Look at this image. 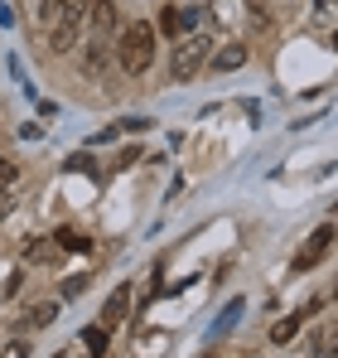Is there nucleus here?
<instances>
[{"label": "nucleus", "instance_id": "1", "mask_svg": "<svg viewBox=\"0 0 338 358\" xmlns=\"http://www.w3.org/2000/svg\"><path fill=\"white\" fill-rule=\"evenodd\" d=\"M87 5H92V0H54V10H49V34H44L49 54H68V49L78 44V29H82V20H87Z\"/></svg>", "mask_w": 338, "mask_h": 358}, {"label": "nucleus", "instance_id": "2", "mask_svg": "<svg viewBox=\"0 0 338 358\" xmlns=\"http://www.w3.org/2000/svg\"><path fill=\"white\" fill-rule=\"evenodd\" d=\"M116 63L135 78V73H145L150 63H155V24H145V20H135L126 34H121V44H116Z\"/></svg>", "mask_w": 338, "mask_h": 358}, {"label": "nucleus", "instance_id": "3", "mask_svg": "<svg viewBox=\"0 0 338 358\" xmlns=\"http://www.w3.org/2000/svg\"><path fill=\"white\" fill-rule=\"evenodd\" d=\"M203 63H208V39H203V34H184V39L174 44V54H169V78H174V83H189Z\"/></svg>", "mask_w": 338, "mask_h": 358}, {"label": "nucleus", "instance_id": "4", "mask_svg": "<svg viewBox=\"0 0 338 358\" xmlns=\"http://www.w3.org/2000/svg\"><path fill=\"white\" fill-rule=\"evenodd\" d=\"M334 238H338L334 223H319V228L309 233V242L295 252V262H290V266H295V271H309V266H319V262H324V252L334 247Z\"/></svg>", "mask_w": 338, "mask_h": 358}, {"label": "nucleus", "instance_id": "5", "mask_svg": "<svg viewBox=\"0 0 338 358\" xmlns=\"http://www.w3.org/2000/svg\"><path fill=\"white\" fill-rule=\"evenodd\" d=\"M87 20H92V34H97V39H112L116 29H121L116 0H92V5H87Z\"/></svg>", "mask_w": 338, "mask_h": 358}, {"label": "nucleus", "instance_id": "6", "mask_svg": "<svg viewBox=\"0 0 338 358\" xmlns=\"http://www.w3.org/2000/svg\"><path fill=\"white\" fill-rule=\"evenodd\" d=\"M107 59H112V39H87V54H82V73L87 78H102L107 73Z\"/></svg>", "mask_w": 338, "mask_h": 358}, {"label": "nucleus", "instance_id": "7", "mask_svg": "<svg viewBox=\"0 0 338 358\" xmlns=\"http://www.w3.org/2000/svg\"><path fill=\"white\" fill-rule=\"evenodd\" d=\"M247 63V44H223L213 59H208V68L213 73H232V68H242Z\"/></svg>", "mask_w": 338, "mask_h": 358}, {"label": "nucleus", "instance_id": "8", "mask_svg": "<svg viewBox=\"0 0 338 358\" xmlns=\"http://www.w3.org/2000/svg\"><path fill=\"white\" fill-rule=\"evenodd\" d=\"M54 320H58V305H54V300H39V305H29V310H24L20 329H44V324H54Z\"/></svg>", "mask_w": 338, "mask_h": 358}, {"label": "nucleus", "instance_id": "9", "mask_svg": "<svg viewBox=\"0 0 338 358\" xmlns=\"http://www.w3.org/2000/svg\"><path fill=\"white\" fill-rule=\"evenodd\" d=\"M126 305H131V286H116L112 300H107V310H102V324H121V320L131 315Z\"/></svg>", "mask_w": 338, "mask_h": 358}, {"label": "nucleus", "instance_id": "10", "mask_svg": "<svg viewBox=\"0 0 338 358\" xmlns=\"http://www.w3.org/2000/svg\"><path fill=\"white\" fill-rule=\"evenodd\" d=\"M82 349H87L92 358H102V354H107V324H97V329L87 324V329H82Z\"/></svg>", "mask_w": 338, "mask_h": 358}, {"label": "nucleus", "instance_id": "11", "mask_svg": "<svg viewBox=\"0 0 338 358\" xmlns=\"http://www.w3.org/2000/svg\"><path fill=\"white\" fill-rule=\"evenodd\" d=\"M309 20H314V24H324V29H334V24H338V0H314Z\"/></svg>", "mask_w": 338, "mask_h": 358}, {"label": "nucleus", "instance_id": "12", "mask_svg": "<svg viewBox=\"0 0 338 358\" xmlns=\"http://www.w3.org/2000/svg\"><path fill=\"white\" fill-rule=\"evenodd\" d=\"M20 252H24L29 262H44V257H54V238H29Z\"/></svg>", "mask_w": 338, "mask_h": 358}, {"label": "nucleus", "instance_id": "13", "mask_svg": "<svg viewBox=\"0 0 338 358\" xmlns=\"http://www.w3.org/2000/svg\"><path fill=\"white\" fill-rule=\"evenodd\" d=\"M300 320H304V315H290V320H281V324H271V344H290L295 329H300Z\"/></svg>", "mask_w": 338, "mask_h": 358}, {"label": "nucleus", "instance_id": "14", "mask_svg": "<svg viewBox=\"0 0 338 358\" xmlns=\"http://www.w3.org/2000/svg\"><path fill=\"white\" fill-rule=\"evenodd\" d=\"M179 24H184V15H179V10H160V34H169V39H174V34H179Z\"/></svg>", "mask_w": 338, "mask_h": 358}, {"label": "nucleus", "instance_id": "15", "mask_svg": "<svg viewBox=\"0 0 338 358\" xmlns=\"http://www.w3.org/2000/svg\"><path fill=\"white\" fill-rule=\"evenodd\" d=\"M58 247H68V252H92V242L87 238H78V233H54Z\"/></svg>", "mask_w": 338, "mask_h": 358}, {"label": "nucleus", "instance_id": "16", "mask_svg": "<svg viewBox=\"0 0 338 358\" xmlns=\"http://www.w3.org/2000/svg\"><path fill=\"white\" fill-rule=\"evenodd\" d=\"M15 179H20V170H15V160H5V155H0V194H5V189H10Z\"/></svg>", "mask_w": 338, "mask_h": 358}, {"label": "nucleus", "instance_id": "17", "mask_svg": "<svg viewBox=\"0 0 338 358\" xmlns=\"http://www.w3.org/2000/svg\"><path fill=\"white\" fill-rule=\"evenodd\" d=\"M0 358H29V344H24V339H10V344L0 349Z\"/></svg>", "mask_w": 338, "mask_h": 358}, {"label": "nucleus", "instance_id": "18", "mask_svg": "<svg viewBox=\"0 0 338 358\" xmlns=\"http://www.w3.org/2000/svg\"><path fill=\"white\" fill-rule=\"evenodd\" d=\"M314 354L319 358H338V339H324V334H319V339H314Z\"/></svg>", "mask_w": 338, "mask_h": 358}, {"label": "nucleus", "instance_id": "19", "mask_svg": "<svg viewBox=\"0 0 338 358\" xmlns=\"http://www.w3.org/2000/svg\"><path fill=\"white\" fill-rule=\"evenodd\" d=\"M82 286H87V276H68V281H63V286H58V291H63V296H78V291H82Z\"/></svg>", "mask_w": 338, "mask_h": 358}, {"label": "nucleus", "instance_id": "20", "mask_svg": "<svg viewBox=\"0 0 338 358\" xmlns=\"http://www.w3.org/2000/svg\"><path fill=\"white\" fill-rule=\"evenodd\" d=\"M334 49H338V34H334Z\"/></svg>", "mask_w": 338, "mask_h": 358}]
</instances>
